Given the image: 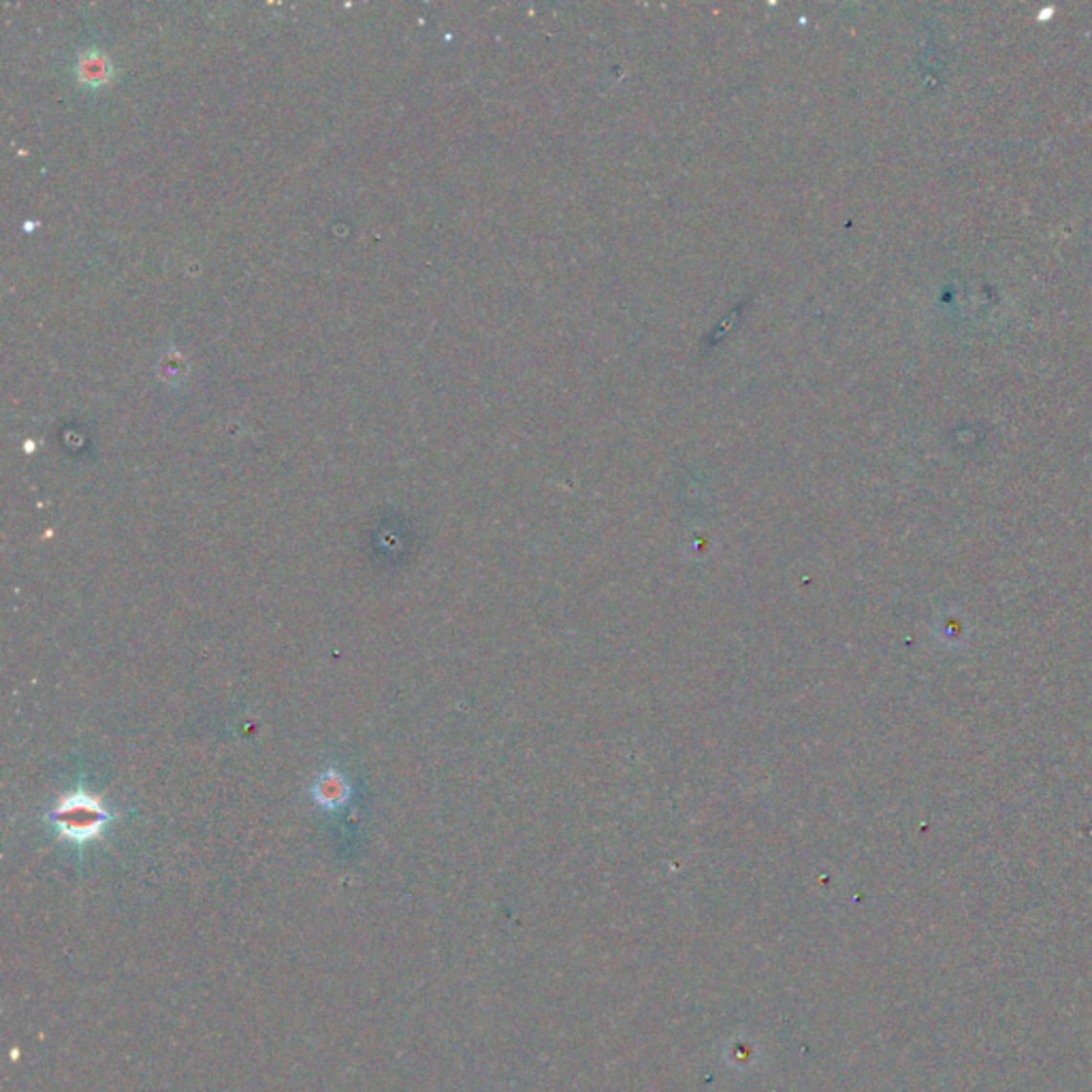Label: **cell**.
<instances>
[{"label":"cell","mask_w":1092,"mask_h":1092,"mask_svg":"<svg viewBox=\"0 0 1092 1092\" xmlns=\"http://www.w3.org/2000/svg\"><path fill=\"white\" fill-rule=\"evenodd\" d=\"M107 819L109 815L105 809L95 798L83 794L69 796L56 811V826H58L60 835L75 843L95 838L107 824Z\"/></svg>","instance_id":"1"},{"label":"cell","mask_w":1092,"mask_h":1092,"mask_svg":"<svg viewBox=\"0 0 1092 1092\" xmlns=\"http://www.w3.org/2000/svg\"><path fill=\"white\" fill-rule=\"evenodd\" d=\"M344 796H346V790H344V781L340 777L321 779L319 790H316V798H319L323 805H326V807L340 805Z\"/></svg>","instance_id":"2"}]
</instances>
